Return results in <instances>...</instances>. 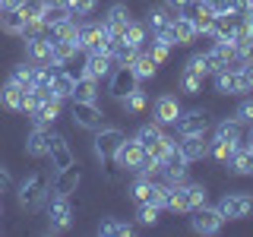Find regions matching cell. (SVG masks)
<instances>
[{"mask_svg":"<svg viewBox=\"0 0 253 237\" xmlns=\"http://www.w3.org/2000/svg\"><path fill=\"white\" fill-rule=\"evenodd\" d=\"M126 136L117 126H98L95 130V155L101 158V168H105V174L111 180L117 177V164H114V155H117V146H121Z\"/></svg>","mask_w":253,"mask_h":237,"instance_id":"6da1fadb","label":"cell"},{"mask_svg":"<svg viewBox=\"0 0 253 237\" xmlns=\"http://www.w3.org/2000/svg\"><path fill=\"white\" fill-rule=\"evenodd\" d=\"M79 47L85 54H111L114 38L108 35L105 22H83V29H79Z\"/></svg>","mask_w":253,"mask_h":237,"instance_id":"7a4b0ae2","label":"cell"},{"mask_svg":"<svg viewBox=\"0 0 253 237\" xmlns=\"http://www.w3.org/2000/svg\"><path fill=\"white\" fill-rule=\"evenodd\" d=\"M215 209H218V215L225 221H244V218L253 215V196H247V193H225Z\"/></svg>","mask_w":253,"mask_h":237,"instance_id":"3957f363","label":"cell"},{"mask_svg":"<svg viewBox=\"0 0 253 237\" xmlns=\"http://www.w3.org/2000/svg\"><path fill=\"white\" fill-rule=\"evenodd\" d=\"M73 225V205L70 196H47V231L60 234Z\"/></svg>","mask_w":253,"mask_h":237,"instance_id":"277c9868","label":"cell"},{"mask_svg":"<svg viewBox=\"0 0 253 237\" xmlns=\"http://www.w3.org/2000/svg\"><path fill=\"white\" fill-rule=\"evenodd\" d=\"M133 89H139V76L133 73L130 63H117V67L111 70V76H108V92H111V98L121 101L124 95H130Z\"/></svg>","mask_w":253,"mask_h":237,"instance_id":"5b68a950","label":"cell"},{"mask_svg":"<svg viewBox=\"0 0 253 237\" xmlns=\"http://www.w3.org/2000/svg\"><path fill=\"white\" fill-rule=\"evenodd\" d=\"M221 225H225V218L218 215V209L215 205H196L193 212H190V228H193L196 234H206V237H212V234H218L221 231Z\"/></svg>","mask_w":253,"mask_h":237,"instance_id":"8992f818","label":"cell"},{"mask_svg":"<svg viewBox=\"0 0 253 237\" xmlns=\"http://www.w3.org/2000/svg\"><path fill=\"white\" fill-rule=\"evenodd\" d=\"M70 117H73L76 126H83V130H98V126H105V114H101V108L95 105V101H79L73 98V105H70Z\"/></svg>","mask_w":253,"mask_h":237,"instance_id":"52a82bcc","label":"cell"},{"mask_svg":"<svg viewBox=\"0 0 253 237\" xmlns=\"http://www.w3.org/2000/svg\"><path fill=\"white\" fill-rule=\"evenodd\" d=\"M174 123H177V136H196V133H209L212 117H209V111L193 108V111H180Z\"/></svg>","mask_w":253,"mask_h":237,"instance_id":"ba28073f","label":"cell"},{"mask_svg":"<svg viewBox=\"0 0 253 237\" xmlns=\"http://www.w3.org/2000/svg\"><path fill=\"white\" fill-rule=\"evenodd\" d=\"M44 193H47V177L42 171L29 174V177L19 184V205H26V209H38V202L44 199Z\"/></svg>","mask_w":253,"mask_h":237,"instance_id":"9c48e42d","label":"cell"},{"mask_svg":"<svg viewBox=\"0 0 253 237\" xmlns=\"http://www.w3.org/2000/svg\"><path fill=\"white\" fill-rule=\"evenodd\" d=\"M184 16L196 26V32H200V35H209L212 26H215V13L206 6V0H190L187 10H184Z\"/></svg>","mask_w":253,"mask_h":237,"instance_id":"30bf717a","label":"cell"},{"mask_svg":"<svg viewBox=\"0 0 253 237\" xmlns=\"http://www.w3.org/2000/svg\"><path fill=\"white\" fill-rule=\"evenodd\" d=\"M142 155H146V149H142L136 139H124L121 146H117L114 164H117L121 171H136V168H139V161H142Z\"/></svg>","mask_w":253,"mask_h":237,"instance_id":"8fae6325","label":"cell"},{"mask_svg":"<svg viewBox=\"0 0 253 237\" xmlns=\"http://www.w3.org/2000/svg\"><path fill=\"white\" fill-rule=\"evenodd\" d=\"M76 187H79V168H76V161L70 164V168L54 171V180H51V193L54 196H73Z\"/></svg>","mask_w":253,"mask_h":237,"instance_id":"7c38bea8","label":"cell"},{"mask_svg":"<svg viewBox=\"0 0 253 237\" xmlns=\"http://www.w3.org/2000/svg\"><path fill=\"white\" fill-rule=\"evenodd\" d=\"M117 63L111 54H85V63H83V76H92L95 82H101V79L111 76V70H114Z\"/></svg>","mask_w":253,"mask_h":237,"instance_id":"4fadbf2b","label":"cell"},{"mask_svg":"<svg viewBox=\"0 0 253 237\" xmlns=\"http://www.w3.org/2000/svg\"><path fill=\"white\" fill-rule=\"evenodd\" d=\"M101 22H105L108 35L114 38V41H121V38H124V32H126V26H130L133 19H130V10H126L124 3H117V6H111V10L105 13V19H101Z\"/></svg>","mask_w":253,"mask_h":237,"instance_id":"5bb4252c","label":"cell"},{"mask_svg":"<svg viewBox=\"0 0 253 237\" xmlns=\"http://www.w3.org/2000/svg\"><path fill=\"white\" fill-rule=\"evenodd\" d=\"M177 152L187 158V164L203 161V158L209 155V142H206V133H196V136H180Z\"/></svg>","mask_w":253,"mask_h":237,"instance_id":"9a60e30c","label":"cell"},{"mask_svg":"<svg viewBox=\"0 0 253 237\" xmlns=\"http://www.w3.org/2000/svg\"><path fill=\"white\" fill-rule=\"evenodd\" d=\"M26 57L35 63V67H44V63L57 67V63H54V54H51V41H47V35L26 38Z\"/></svg>","mask_w":253,"mask_h":237,"instance_id":"2e32d148","label":"cell"},{"mask_svg":"<svg viewBox=\"0 0 253 237\" xmlns=\"http://www.w3.org/2000/svg\"><path fill=\"white\" fill-rule=\"evenodd\" d=\"M47 158H51V168L60 171V168H70L73 164V152H70L67 139L60 133H51V146H47Z\"/></svg>","mask_w":253,"mask_h":237,"instance_id":"e0dca14e","label":"cell"},{"mask_svg":"<svg viewBox=\"0 0 253 237\" xmlns=\"http://www.w3.org/2000/svg\"><path fill=\"white\" fill-rule=\"evenodd\" d=\"M168 29H171V35H174V41H177V44H193L196 35H200V32H196V26L187 19L184 13H174L171 22H168Z\"/></svg>","mask_w":253,"mask_h":237,"instance_id":"ac0fdd59","label":"cell"},{"mask_svg":"<svg viewBox=\"0 0 253 237\" xmlns=\"http://www.w3.org/2000/svg\"><path fill=\"white\" fill-rule=\"evenodd\" d=\"M162 174H165L168 184H184V180H187V158L174 149V152L162 161Z\"/></svg>","mask_w":253,"mask_h":237,"instance_id":"d6986e66","label":"cell"},{"mask_svg":"<svg viewBox=\"0 0 253 237\" xmlns=\"http://www.w3.org/2000/svg\"><path fill=\"white\" fill-rule=\"evenodd\" d=\"M177 114H180V101L174 95H158L155 98V123L168 126V123L177 120Z\"/></svg>","mask_w":253,"mask_h":237,"instance_id":"ffe728a7","label":"cell"},{"mask_svg":"<svg viewBox=\"0 0 253 237\" xmlns=\"http://www.w3.org/2000/svg\"><path fill=\"white\" fill-rule=\"evenodd\" d=\"M26 19L29 16L22 13V6H3V10H0V29L10 32V35H22Z\"/></svg>","mask_w":253,"mask_h":237,"instance_id":"44dd1931","label":"cell"},{"mask_svg":"<svg viewBox=\"0 0 253 237\" xmlns=\"http://www.w3.org/2000/svg\"><path fill=\"white\" fill-rule=\"evenodd\" d=\"M47 146H51V130L35 126V130L29 133V139H26V152L35 155V158H44L47 155Z\"/></svg>","mask_w":253,"mask_h":237,"instance_id":"7402d4cb","label":"cell"},{"mask_svg":"<svg viewBox=\"0 0 253 237\" xmlns=\"http://www.w3.org/2000/svg\"><path fill=\"white\" fill-rule=\"evenodd\" d=\"M60 117V101H42L35 111H32V123L35 126H44V130H51V123Z\"/></svg>","mask_w":253,"mask_h":237,"instance_id":"603a6c76","label":"cell"},{"mask_svg":"<svg viewBox=\"0 0 253 237\" xmlns=\"http://www.w3.org/2000/svg\"><path fill=\"white\" fill-rule=\"evenodd\" d=\"M73 85H76V76L70 73V70H57V76L51 79V92L57 101H67L73 98Z\"/></svg>","mask_w":253,"mask_h":237,"instance_id":"cb8c5ba5","label":"cell"},{"mask_svg":"<svg viewBox=\"0 0 253 237\" xmlns=\"http://www.w3.org/2000/svg\"><path fill=\"white\" fill-rule=\"evenodd\" d=\"M237 149H241V139H212L209 142V155L215 158L218 164H228Z\"/></svg>","mask_w":253,"mask_h":237,"instance_id":"d4e9b609","label":"cell"},{"mask_svg":"<svg viewBox=\"0 0 253 237\" xmlns=\"http://www.w3.org/2000/svg\"><path fill=\"white\" fill-rule=\"evenodd\" d=\"M228 164H231V171L241 174V177H253V146H241Z\"/></svg>","mask_w":253,"mask_h":237,"instance_id":"484cf974","label":"cell"},{"mask_svg":"<svg viewBox=\"0 0 253 237\" xmlns=\"http://www.w3.org/2000/svg\"><path fill=\"white\" fill-rule=\"evenodd\" d=\"M212 79H215V92L218 95H237V73H234V67L215 70Z\"/></svg>","mask_w":253,"mask_h":237,"instance_id":"4316f807","label":"cell"},{"mask_svg":"<svg viewBox=\"0 0 253 237\" xmlns=\"http://www.w3.org/2000/svg\"><path fill=\"white\" fill-rule=\"evenodd\" d=\"M130 67H133V73L139 76V82H142V79H155V73H158V60H152L149 51H139L136 57H133Z\"/></svg>","mask_w":253,"mask_h":237,"instance_id":"83f0119b","label":"cell"},{"mask_svg":"<svg viewBox=\"0 0 253 237\" xmlns=\"http://www.w3.org/2000/svg\"><path fill=\"white\" fill-rule=\"evenodd\" d=\"M234 73H237V95H250L253 92V57L234 63Z\"/></svg>","mask_w":253,"mask_h":237,"instance_id":"f1b7e54d","label":"cell"},{"mask_svg":"<svg viewBox=\"0 0 253 237\" xmlns=\"http://www.w3.org/2000/svg\"><path fill=\"white\" fill-rule=\"evenodd\" d=\"M184 70H193V73H200V76L206 79V76H212V73L218 70V63L212 60V54H209V51H206V54H193V57L187 60V67H184Z\"/></svg>","mask_w":253,"mask_h":237,"instance_id":"f546056e","label":"cell"},{"mask_svg":"<svg viewBox=\"0 0 253 237\" xmlns=\"http://www.w3.org/2000/svg\"><path fill=\"white\" fill-rule=\"evenodd\" d=\"M98 234L101 237H130L133 225H130V221H121V218H105L98 225Z\"/></svg>","mask_w":253,"mask_h":237,"instance_id":"4dcf8cb0","label":"cell"},{"mask_svg":"<svg viewBox=\"0 0 253 237\" xmlns=\"http://www.w3.org/2000/svg\"><path fill=\"white\" fill-rule=\"evenodd\" d=\"M73 98L79 101H98V82L92 76H79L73 85Z\"/></svg>","mask_w":253,"mask_h":237,"instance_id":"1f68e13d","label":"cell"},{"mask_svg":"<svg viewBox=\"0 0 253 237\" xmlns=\"http://www.w3.org/2000/svg\"><path fill=\"white\" fill-rule=\"evenodd\" d=\"M22 95H26V89H22V85H16L13 79H6V85L0 89V101H3L10 111H19L22 108Z\"/></svg>","mask_w":253,"mask_h":237,"instance_id":"d6a6232c","label":"cell"},{"mask_svg":"<svg viewBox=\"0 0 253 237\" xmlns=\"http://www.w3.org/2000/svg\"><path fill=\"white\" fill-rule=\"evenodd\" d=\"M171 16H174V13L168 10V6H152V10H149V16H146V29L152 32V35H155V32H162V29H168Z\"/></svg>","mask_w":253,"mask_h":237,"instance_id":"836d02e7","label":"cell"},{"mask_svg":"<svg viewBox=\"0 0 253 237\" xmlns=\"http://www.w3.org/2000/svg\"><path fill=\"white\" fill-rule=\"evenodd\" d=\"M121 108L126 111V114H142V111L149 108L146 92H142V89H133L130 95H124V98H121Z\"/></svg>","mask_w":253,"mask_h":237,"instance_id":"e575fe53","label":"cell"},{"mask_svg":"<svg viewBox=\"0 0 253 237\" xmlns=\"http://www.w3.org/2000/svg\"><path fill=\"white\" fill-rule=\"evenodd\" d=\"M152 187H155V180L152 177H142V174H136V180H133V187H130V196H133V202H149V196H152Z\"/></svg>","mask_w":253,"mask_h":237,"instance_id":"d590c367","label":"cell"},{"mask_svg":"<svg viewBox=\"0 0 253 237\" xmlns=\"http://www.w3.org/2000/svg\"><path fill=\"white\" fill-rule=\"evenodd\" d=\"M142 51V47L130 44L126 38H121V41H114V47H111V57H114V63H133V57Z\"/></svg>","mask_w":253,"mask_h":237,"instance_id":"8d00e7d4","label":"cell"},{"mask_svg":"<svg viewBox=\"0 0 253 237\" xmlns=\"http://www.w3.org/2000/svg\"><path fill=\"white\" fill-rule=\"evenodd\" d=\"M10 79L16 85H22V89H32L35 85V63H19V67H13V73H10Z\"/></svg>","mask_w":253,"mask_h":237,"instance_id":"74e56055","label":"cell"},{"mask_svg":"<svg viewBox=\"0 0 253 237\" xmlns=\"http://www.w3.org/2000/svg\"><path fill=\"white\" fill-rule=\"evenodd\" d=\"M139 142L142 149H152V142L162 139V123H142L139 130H136V136H133Z\"/></svg>","mask_w":253,"mask_h":237,"instance_id":"f35d334b","label":"cell"},{"mask_svg":"<svg viewBox=\"0 0 253 237\" xmlns=\"http://www.w3.org/2000/svg\"><path fill=\"white\" fill-rule=\"evenodd\" d=\"M174 149H177V136H168V133H162V139L152 142V149H146V152H149V155H155L158 161H165V158H168Z\"/></svg>","mask_w":253,"mask_h":237,"instance_id":"ab89813d","label":"cell"},{"mask_svg":"<svg viewBox=\"0 0 253 237\" xmlns=\"http://www.w3.org/2000/svg\"><path fill=\"white\" fill-rule=\"evenodd\" d=\"M70 16H73V13H70V10H67L63 3H54V6H44V10H42V22H44L47 29H54L57 22L70 19Z\"/></svg>","mask_w":253,"mask_h":237,"instance_id":"60d3db41","label":"cell"},{"mask_svg":"<svg viewBox=\"0 0 253 237\" xmlns=\"http://www.w3.org/2000/svg\"><path fill=\"white\" fill-rule=\"evenodd\" d=\"M206 6H209L215 16H231V13H241L244 10L241 0H206Z\"/></svg>","mask_w":253,"mask_h":237,"instance_id":"b9f144b4","label":"cell"},{"mask_svg":"<svg viewBox=\"0 0 253 237\" xmlns=\"http://www.w3.org/2000/svg\"><path fill=\"white\" fill-rule=\"evenodd\" d=\"M124 38L130 44H136V47H142L149 41V29H146V22H130V26H126V32H124Z\"/></svg>","mask_w":253,"mask_h":237,"instance_id":"7bdbcfd3","label":"cell"},{"mask_svg":"<svg viewBox=\"0 0 253 237\" xmlns=\"http://www.w3.org/2000/svg\"><path fill=\"white\" fill-rule=\"evenodd\" d=\"M180 92L200 95V92H203V76L193 73V70H184V73H180Z\"/></svg>","mask_w":253,"mask_h":237,"instance_id":"ee69618b","label":"cell"},{"mask_svg":"<svg viewBox=\"0 0 253 237\" xmlns=\"http://www.w3.org/2000/svg\"><path fill=\"white\" fill-rule=\"evenodd\" d=\"M171 41H165L162 35H152V41H149V54H152V60H158V63H165L168 60V54H171Z\"/></svg>","mask_w":253,"mask_h":237,"instance_id":"f6af8a7d","label":"cell"},{"mask_svg":"<svg viewBox=\"0 0 253 237\" xmlns=\"http://www.w3.org/2000/svg\"><path fill=\"white\" fill-rule=\"evenodd\" d=\"M212 139H241V123H237L234 117H231V120L225 117V120L215 126V136H212Z\"/></svg>","mask_w":253,"mask_h":237,"instance_id":"bcb514c9","label":"cell"},{"mask_svg":"<svg viewBox=\"0 0 253 237\" xmlns=\"http://www.w3.org/2000/svg\"><path fill=\"white\" fill-rule=\"evenodd\" d=\"M234 120L241 123V126L244 123H247V126L253 123V95H244V98H241V105L234 108Z\"/></svg>","mask_w":253,"mask_h":237,"instance_id":"7dc6e473","label":"cell"},{"mask_svg":"<svg viewBox=\"0 0 253 237\" xmlns=\"http://www.w3.org/2000/svg\"><path fill=\"white\" fill-rule=\"evenodd\" d=\"M63 6H67L73 16H79V19H83V16H89L95 6H98V0H63Z\"/></svg>","mask_w":253,"mask_h":237,"instance_id":"c3c4849f","label":"cell"},{"mask_svg":"<svg viewBox=\"0 0 253 237\" xmlns=\"http://www.w3.org/2000/svg\"><path fill=\"white\" fill-rule=\"evenodd\" d=\"M158 215H162V209L152 202H139V212H136V218H139V225H158Z\"/></svg>","mask_w":253,"mask_h":237,"instance_id":"681fc988","label":"cell"},{"mask_svg":"<svg viewBox=\"0 0 253 237\" xmlns=\"http://www.w3.org/2000/svg\"><path fill=\"white\" fill-rule=\"evenodd\" d=\"M187 3H190V0H165V6H168L171 13H184Z\"/></svg>","mask_w":253,"mask_h":237,"instance_id":"f907efd6","label":"cell"},{"mask_svg":"<svg viewBox=\"0 0 253 237\" xmlns=\"http://www.w3.org/2000/svg\"><path fill=\"white\" fill-rule=\"evenodd\" d=\"M10 184H13V180H10V171H6V168H0V193H3V190L10 187Z\"/></svg>","mask_w":253,"mask_h":237,"instance_id":"816d5d0a","label":"cell"},{"mask_svg":"<svg viewBox=\"0 0 253 237\" xmlns=\"http://www.w3.org/2000/svg\"><path fill=\"white\" fill-rule=\"evenodd\" d=\"M244 146H253V123H250V130H247V142Z\"/></svg>","mask_w":253,"mask_h":237,"instance_id":"f5cc1de1","label":"cell"},{"mask_svg":"<svg viewBox=\"0 0 253 237\" xmlns=\"http://www.w3.org/2000/svg\"><path fill=\"white\" fill-rule=\"evenodd\" d=\"M44 6H54V3H63V0H42Z\"/></svg>","mask_w":253,"mask_h":237,"instance_id":"db71d44e","label":"cell"},{"mask_svg":"<svg viewBox=\"0 0 253 237\" xmlns=\"http://www.w3.org/2000/svg\"><path fill=\"white\" fill-rule=\"evenodd\" d=\"M244 3V10H253V0H241Z\"/></svg>","mask_w":253,"mask_h":237,"instance_id":"11a10c76","label":"cell"}]
</instances>
